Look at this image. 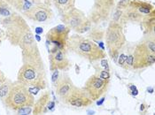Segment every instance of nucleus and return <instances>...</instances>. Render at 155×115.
Here are the masks:
<instances>
[{
	"instance_id": "f257e3e1",
	"label": "nucleus",
	"mask_w": 155,
	"mask_h": 115,
	"mask_svg": "<svg viewBox=\"0 0 155 115\" xmlns=\"http://www.w3.org/2000/svg\"><path fill=\"white\" fill-rule=\"evenodd\" d=\"M6 35L12 45L19 46L21 51L36 45L35 36L22 16L13 13L3 20Z\"/></svg>"
},
{
	"instance_id": "f03ea898",
	"label": "nucleus",
	"mask_w": 155,
	"mask_h": 115,
	"mask_svg": "<svg viewBox=\"0 0 155 115\" xmlns=\"http://www.w3.org/2000/svg\"><path fill=\"white\" fill-rule=\"evenodd\" d=\"M68 49L91 63L105 59L107 58L105 51L97 45L94 41L78 34L69 35Z\"/></svg>"
},
{
	"instance_id": "7ed1b4c3",
	"label": "nucleus",
	"mask_w": 155,
	"mask_h": 115,
	"mask_svg": "<svg viewBox=\"0 0 155 115\" xmlns=\"http://www.w3.org/2000/svg\"><path fill=\"white\" fill-rule=\"evenodd\" d=\"M17 81L26 86L31 94H37L41 90L46 88L45 72H41L34 67L23 64L18 72Z\"/></svg>"
},
{
	"instance_id": "20e7f679",
	"label": "nucleus",
	"mask_w": 155,
	"mask_h": 115,
	"mask_svg": "<svg viewBox=\"0 0 155 115\" xmlns=\"http://www.w3.org/2000/svg\"><path fill=\"white\" fill-rule=\"evenodd\" d=\"M104 37L110 57L114 61H117L120 51L127 44L126 36L123 32V26L114 21L109 22Z\"/></svg>"
},
{
	"instance_id": "39448f33",
	"label": "nucleus",
	"mask_w": 155,
	"mask_h": 115,
	"mask_svg": "<svg viewBox=\"0 0 155 115\" xmlns=\"http://www.w3.org/2000/svg\"><path fill=\"white\" fill-rule=\"evenodd\" d=\"M6 105L13 111H18L24 107H32L35 104V97L28 89L22 84L14 82L11 90L5 99Z\"/></svg>"
},
{
	"instance_id": "423d86ee",
	"label": "nucleus",
	"mask_w": 155,
	"mask_h": 115,
	"mask_svg": "<svg viewBox=\"0 0 155 115\" xmlns=\"http://www.w3.org/2000/svg\"><path fill=\"white\" fill-rule=\"evenodd\" d=\"M61 21L66 27L78 34L88 32L92 25L84 12L75 7L63 14L61 16Z\"/></svg>"
},
{
	"instance_id": "0eeeda50",
	"label": "nucleus",
	"mask_w": 155,
	"mask_h": 115,
	"mask_svg": "<svg viewBox=\"0 0 155 115\" xmlns=\"http://www.w3.org/2000/svg\"><path fill=\"white\" fill-rule=\"evenodd\" d=\"M109 79H104L96 74L89 77V79L85 81L83 89L90 97V98L94 102L105 96L109 89Z\"/></svg>"
},
{
	"instance_id": "6e6552de",
	"label": "nucleus",
	"mask_w": 155,
	"mask_h": 115,
	"mask_svg": "<svg viewBox=\"0 0 155 115\" xmlns=\"http://www.w3.org/2000/svg\"><path fill=\"white\" fill-rule=\"evenodd\" d=\"M115 6L114 0H94V5L88 16L91 23L98 24L107 21Z\"/></svg>"
},
{
	"instance_id": "1a4fd4ad",
	"label": "nucleus",
	"mask_w": 155,
	"mask_h": 115,
	"mask_svg": "<svg viewBox=\"0 0 155 115\" xmlns=\"http://www.w3.org/2000/svg\"><path fill=\"white\" fill-rule=\"evenodd\" d=\"M70 31L71 30L65 25H58L51 28L46 34L47 44H51L54 47L66 51Z\"/></svg>"
},
{
	"instance_id": "9d476101",
	"label": "nucleus",
	"mask_w": 155,
	"mask_h": 115,
	"mask_svg": "<svg viewBox=\"0 0 155 115\" xmlns=\"http://www.w3.org/2000/svg\"><path fill=\"white\" fill-rule=\"evenodd\" d=\"M155 53L145 50L139 43L134 45L133 70L143 69L154 65Z\"/></svg>"
},
{
	"instance_id": "9b49d317",
	"label": "nucleus",
	"mask_w": 155,
	"mask_h": 115,
	"mask_svg": "<svg viewBox=\"0 0 155 115\" xmlns=\"http://www.w3.org/2000/svg\"><path fill=\"white\" fill-rule=\"evenodd\" d=\"M49 60L51 72L55 70L66 72L71 67V63L66 55V51L54 46L49 50Z\"/></svg>"
},
{
	"instance_id": "f8f14e48",
	"label": "nucleus",
	"mask_w": 155,
	"mask_h": 115,
	"mask_svg": "<svg viewBox=\"0 0 155 115\" xmlns=\"http://www.w3.org/2000/svg\"><path fill=\"white\" fill-rule=\"evenodd\" d=\"M23 14L30 21L35 22H47L52 19L53 13L51 7L43 5H35L23 12Z\"/></svg>"
},
{
	"instance_id": "ddd939ff",
	"label": "nucleus",
	"mask_w": 155,
	"mask_h": 115,
	"mask_svg": "<svg viewBox=\"0 0 155 115\" xmlns=\"http://www.w3.org/2000/svg\"><path fill=\"white\" fill-rule=\"evenodd\" d=\"M64 104L72 107L84 108L91 106L93 104V101L90 98V97L84 91L83 88H78L75 86Z\"/></svg>"
},
{
	"instance_id": "4468645a",
	"label": "nucleus",
	"mask_w": 155,
	"mask_h": 115,
	"mask_svg": "<svg viewBox=\"0 0 155 115\" xmlns=\"http://www.w3.org/2000/svg\"><path fill=\"white\" fill-rule=\"evenodd\" d=\"M54 87L57 96L59 97L60 101L64 104L75 86L72 81L71 78L67 74H62L59 76V79L54 84Z\"/></svg>"
},
{
	"instance_id": "2eb2a0df",
	"label": "nucleus",
	"mask_w": 155,
	"mask_h": 115,
	"mask_svg": "<svg viewBox=\"0 0 155 115\" xmlns=\"http://www.w3.org/2000/svg\"><path fill=\"white\" fill-rule=\"evenodd\" d=\"M144 15H143L140 12H138L134 7L129 6L128 8L122 10V16H121V25L126 22L141 23L143 21Z\"/></svg>"
},
{
	"instance_id": "dca6fc26",
	"label": "nucleus",
	"mask_w": 155,
	"mask_h": 115,
	"mask_svg": "<svg viewBox=\"0 0 155 115\" xmlns=\"http://www.w3.org/2000/svg\"><path fill=\"white\" fill-rule=\"evenodd\" d=\"M51 101L50 92L43 93L41 97L34 104L33 115H45L48 112V104Z\"/></svg>"
},
{
	"instance_id": "f3484780",
	"label": "nucleus",
	"mask_w": 155,
	"mask_h": 115,
	"mask_svg": "<svg viewBox=\"0 0 155 115\" xmlns=\"http://www.w3.org/2000/svg\"><path fill=\"white\" fill-rule=\"evenodd\" d=\"M130 6L134 7L135 9H137L138 12H140L143 15L146 16L151 14L153 12H154V7L149 4V3H145L142 1H137V0H130Z\"/></svg>"
},
{
	"instance_id": "a211bd4d",
	"label": "nucleus",
	"mask_w": 155,
	"mask_h": 115,
	"mask_svg": "<svg viewBox=\"0 0 155 115\" xmlns=\"http://www.w3.org/2000/svg\"><path fill=\"white\" fill-rule=\"evenodd\" d=\"M52 1L61 16L70 11L73 8H74V5H75V0H52Z\"/></svg>"
},
{
	"instance_id": "6ab92c4d",
	"label": "nucleus",
	"mask_w": 155,
	"mask_h": 115,
	"mask_svg": "<svg viewBox=\"0 0 155 115\" xmlns=\"http://www.w3.org/2000/svg\"><path fill=\"white\" fill-rule=\"evenodd\" d=\"M141 23L144 29V34L153 33L155 28V11L149 15L144 16Z\"/></svg>"
},
{
	"instance_id": "aec40b11",
	"label": "nucleus",
	"mask_w": 155,
	"mask_h": 115,
	"mask_svg": "<svg viewBox=\"0 0 155 115\" xmlns=\"http://www.w3.org/2000/svg\"><path fill=\"white\" fill-rule=\"evenodd\" d=\"M139 44L143 46L145 50H147L148 51L155 53V36L154 32L153 33H150V34H146L143 38L139 42Z\"/></svg>"
},
{
	"instance_id": "412c9836",
	"label": "nucleus",
	"mask_w": 155,
	"mask_h": 115,
	"mask_svg": "<svg viewBox=\"0 0 155 115\" xmlns=\"http://www.w3.org/2000/svg\"><path fill=\"white\" fill-rule=\"evenodd\" d=\"M13 82H12L9 79H7L5 76H4L0 80V98L5 100L7 95L11 90Z\"/></svg>"
},
{
	"instance_id": "4be33fe9",
	"label": "nucleus",
	"mask_w": 155,
	"mask_h": 115,
	"mask_svg": "<svg viewBox=\"0 0 155 115\" xmlns=\"http://www.w3.org/2000/svg\"><path fill=\"white\" fill-rule=\"evenodd\" d=\"M5 3L10 4L17 10L25 12L30 7V3L28 0H5Z\"/></svg>"
},
{
	"instance_id": "5701e85b",
	"label": "nucleus",
	"mask_w": 155,
	"mask_h": 115,
	"mask_svg": "<svg viewBox=\"0 0 155 115\" xmlns=\"http://www.w3.org/2000/svg\"><path fill=\"white\" fill-rule=\"evenodd\" d=\"M133 61H134V46L127 48L126 60L122 68L125 70H133Z\"/></svg>"
},
{
	"instance_id": "b1692460",
	"label": "nucleus",
	"mask_w": 155,
	"mask_h": 115,
	"mask_svg": "<svg viewBox=\"0 0 155 115\" xmlns=\"http://www.w3.org/2000/svg\"><path fill=\"white\" fill-rule=\"evenodd\" d=\"M88 32H89V34H88L87 38H89L91 40L92 39V41L93 40H101L105 35V31L100 30L98 28H93V29L91 28Z\"/></svg>"
},
{
	"instance_id": "393cba45",
	"label": "nucleus",
	"mask_w": 155,
	"mask_h": 115,
	"mask_svg": "<svg viewBox=\"0 0 155 115\" xmlns=\"http://www.w3.org/2000/svg\"><path fill=\"white\" fill-rule=\"evenodd\" d=\"M130 0H120L118 4L116 5L115 9L124 10V9H126V8H128L130 6Z\"/></svg>"
},
{
	"instance_id": "a878e982",
	"label": "nucleus",
	"mask_w": 155,
	"mask_h": 115,
	"mask_svg": "<svg viewBox=\"0 0 155 115\" xmlns=\"http://www.w3.org/2000/svg\"><path fill=\"white\" fill-rule=\"evenodd\" d=\"M35 5H51V1L50 0H31Z\"/></svg>"
},
{
	"instance_id": "bb28decb",
	"label": "nucleus",
	"mask_w": 155,
	"mask_h": 115,
	"mask_svg": "<svg viewBox=\"0 0 155 115\" xmlns=\"http://www.w3.org/2000/svg\"><path fill=\"white\" fill-rule=\"evenodd\" d=\"M17 112H18L20 114L27 115L31 112V107H24V108H21V109L18 110Z\"/></svg>"
},
{
	"instance_id": "cd10ccee",
	"label": "nucleus",
	"mask_w": 155,
	"mask_h": 115,
	"mask_svg": "<svg viewBox=\"0 0 155 115\" xmlns=\"http://www.w3.org/2000/svg\"><path fill=\"white\" fill-rule=\"evenodd\" d=\"M52 73H53V74H52V79H51V81H52L53 84H55L56 81L59 79V76H60V75H59V70H55V71H53Z\"/></svg>"
},
{
	"instance_id": "c85d7f7f",
	"label": "nucleus",
	"mask_w": 155,
	"mask_h": 115,
	"mask_svg": "<svg viewBox=\"0 0 155 115\" xmlns=\"http://www.w3.org/2000/svg\"><path fill=\"white\" fill-rule=\"evenodd\" d=\"M54 105H55V104L53 101H50V103L48 104V111H50V110H52L53 109V107H54Z\"/></svg>"
},
{
	"instance_id": "c756f323",
	"label": "nucleus",
	"mask_w": 155,
	"mask_h": 115,
	"mask_svg": "<svg viewBox=\"0 0 155 115\" xmlns=\"http://www.w3.org/2000/svg\"><path fill=\"white\" fill-rule=\"evenodd\" d=\"M36 32L39 34V33H42V32H43V30H42V28H37L36 29Z\"/></svg>"
},
{
	"instance_id": "7c9ffc66",
	"label": "nucleus",
	"mask_w": 155,
	"mask_h": 115,
	"mask_svg": "<svg viewBox=\"0 0 155 115\" xmlns=\"http://www.w3.org/2000/svg\"><path fill=\"white\" fill-rule=\"evenodd\" d=\"M35 40H36L37 42H39V41H40V37H39V35H38V34H36V36H35Z\"/></svg>"
},
{
	"instance_id": "2f4dec72",
	"label": "nucleus",
	"mask_w": 155,
	"mask_h": 115,
	"mask_svg": "<svg viewBox=\"0 0 155 115\" xmlns=\"http://www.w3.org/2000/svg\"><path fill=\"white\" fill-rule=\"evenodd\" d=\"M4 76H5V75H4V74H2V72L0 71V80H1V79H2V78L4 77Z\"/></svg>"
}]
</instances>
